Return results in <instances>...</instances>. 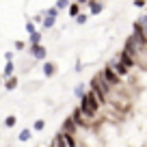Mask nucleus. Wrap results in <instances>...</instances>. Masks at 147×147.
<instances>
[{"label": "nucleus", "mask_w": 147, "mask_h": 147, "mask_svg": "<svg viewBox=\"0 0 147 147\" xmlns=\"http://www.w3.org/2000/svg\"><path fill=\"white\" fill-rule=\"evenodd\" d=\"M11 74H15V63L13 61H7V65H5V69H2V78H7V76H11Z\"/></svg>", "instance_id": "14"}, {"label": "nucleus", "mask_w": 147, "mask_h": 147, "mask_svg": "<svg viewBox=\"0 0 147 147\" xmlns=\"http://www.w3.org/2000/svg\"><path fill=\"white\" fill-rule=\"evenodd\" d=\"M84 93H87V87H84V84H76V87H74V95L78 97V100L84 95Z\"/></svg>", "instance_id": "18"}, {"label": "nucleus", "mask_w": 147, "mask_h": 147, "mask_svg": "<svg viewBox=\"0 0 147 147\" xmlns=\"http://www.w3.org/2000/svg\"><path fill=\"white\" fill-rule=\"evenodd\" d=\"M61 141H63V145H69V147L76 145V141H74V136L69 132H61Z\"/></svg>", "instance_id": "15"}, {"label": "nucleus", "mask_w": 147, "mask_h": 147, "mask_svg": "<svg viewBox=\"0 0 147 147\" xmlns=\"http://www.w3.org/2000/svg\"><path fill=\"white\" fill-rule=\"evenodd\" d=\"M74 20H76V22H78V24H87L89 15H87V13H78V15H76V18H74Z\"/></svg>", "instance_id": "25"}, {"label": "nucleus", "mask_w": 147, "mask_h": 147, "mask_svg": "<svg viewBox=\"0 0 147 147\" xmlns=\"http://www.w3.org/2000/svg\"><path fill=\"white\" fill-rule=\"evenodd\" d=\"M69 2H71V0H56V9H59V11H65V9H67V7H69Z\"/></svg>", "instance_id": "21"}, {"label": "nucleus", "mask_w": 147, "mask_h": 147, "mask_svg": "<svg viewBox=\"0 0 147 147\" xmlns=\"http://www.w3.org/2000/svg\"><path fill=\"white\" fill-rule=\"evenodd\" d=\"M80 110H82V115L84 117H89V119H93V117L97 115V108H100V102L95 100V95H93L91 91L89 93H84L82 97H80V106H78Z\"/></svg>", "instance_id": "1"}, {"label": "nucleus", "mask_w": 147, "mask_h": 147, "mask_svg": "<svg viewBox=\"0 0 147 147\" xmlns=\"http://www.w3.org/2000/svg\"><path fill=\"white\" fill-rule=\"evenodd\" d=\"M136 24H138V26H141V30H143V32H145V35H147V13H143L141 18L136 20Z\"/></svg>", "instance_id": "17"}, {"label": "nucleus", "mask_w": 147, "mask_h": 147, "mask_svg": "<svg viewBox=\"0 0 147 147\" xmlns=\"http://www.w3.org/2000/svg\"><path fill=\"white\" fill-rule=\"evenodd\" d=\"M119 61L125 65L128 69H132L134 65H136V56L134 54H130V52H125V50H121V54H119Z\"/></svg>", "instance_id": "5"}, {"label": "nucleus", "mask_w": 147, "mask_h": 147, "mask_svg": "<svg viewBox=\"0 0 147 147\" xmlns=\"http://www.w3.org/2000/svg\"><path fill=\"white\" fill-rule=\"evenodd\" d=\"M13 48H15L18 52H22L24 48H26V43H24V41H15V43H13Z\"/></svg>", "instance_id": "27"}, {"label": "nucleus", "mask_w": 147, "mask_h": 147, "mask_svg": "<svg viewBox=\"0 0 147 147\" xmlns=\"http://www.w3.org/2000/svg\"><path fill=\"white\" fill-rule=\"evenodd\" d=\"M87 7H89V13L91 15H100L102 11H104V5H102L100 0H89Z\"/></svg>", "instance_id": "8"}, {"label": "nucleus", "mask_w": 147, "mask_h": 147, "mask_svg": "<svg viewBox=\"0 0 147 147\" xmlns=\"http://www.w3.org/2000/svg\"><path fill=\"white\" fill-rule=\"evenodd\" d=\"M65 11H67V13L71 15V18H76V15L80 13V5H78V2H69V7H67Z\"/></svg>", "instance_id": "16"}, {"label": "nucleus", "mask_w": 147, "mask_h": 147, "mask_svg": "<svg viewBox=\"0 0 147 147\" xmlns=\"http://www.w3.org/2000/svg\"><path fill=\"white\" fill-rule=\"evenodd\" d=\"M43 128H46V121L43 119H37L35 123H32V130H35V132H41Z\"/></svg>", "instance_id": "22"}, {"label": "nucleus", "mask_w": 147, "mask_h": 147, "mask_svg": "<svg viewBox=\"0 0 147 147\" xmlns=\"http://www.w3.org/2000/svg\"><path fill=\"white\" fill-rule=\"evenodd\" d=\"M69 117L74 119V123L78 125V128H80V125H84V115H82V110H80V108H74V113Z\"/></svg>", "instance_id": "12"}, {"label": "nucleus", "mask_w": 147, "mask_h": 147, "mask_svg": "<svg viewBox=\"0 0 147 147\" xmlns=\"http://www.w3.org/2000/svg\"><path fill=\"white\" fill-rule=\"evenodd\" d=\"M63 132H69V134H76V132H78V125L74 123L71 117H67V119L63 121Z\"/></svg>", "instance_id": "11"}, {"label": "nucleus", "mask_w": 147, "mask_h": 147, "mask_svg": "<svg viewBox=\"0 0 147 147\" xmlns=\"http://www.w3.org/2000/svg\"><path fill=\"white\" fill-rule=\"evenodd\" d=\"M15 123H18V117H15V115H9V117L5 119V125H7V128H13Z\"/></svg>", "instance_id": "24"}, {"label": "nucleus", "mask_w": 147, "mask_h": 147, "mask_svg": "<svg viewBox=\"0 0 147 147\" xmlns=\"http://www.w3.org/2000/svg\"><path fill=\"white\" fill-rule=\"evenodd\" d=\"M0 87H2V76H0Z\"/></svg>", "instance_id": "31"}, {"label": "nucleus", "mask_w": 147, "mask_h": 147, "mask_svg": "<svg viewBox=\"0 0 147 147\" xmlns=\"http://www.w3.org/2000/svg\"><path fill=\"white\" fill-rule=\"evenodd\" d=\"M28 54H30L35 61H46L48 50H46V46H41V43H28Z\"/></svg>", "instance_id": "3"}, {"label": "nucleus", "mask_w": 147, "mask_h": 147, "mask_svg": "<svg viewBox=\"0 0 147 147\" xmlns=\"http://www.w3.org/2000/svg\"><path fill=\"white\" fill-rule=\"evenodd\" d=\"M54 74H56V63L46 61V63H43V76H46V78H52Z\"/></svg>", "instance_id": "10"}, {"label": "nucleus", "mask_w": 147, "mask_h": 147, "mask_svg": "<svg viewBox=\"0 0 147 147\" xmlns=\"http://www.w3.org/2000/svg\"><path fill=\"white\" fill-rule=\"evenodd\" d=\"M13 56H15L13 50H7V52H5V59H7V61H13Z\"/></svg>", "instance_id": "28"}, {"label": "nucleus", "mask_w": 147, "mask_h": 147, "mask_svg": "<svg viewBox=\"0 0 147 147\" xmlns=\"http://www.w3.org/2000/svg\"><path fill=\"white\" fill-rule=\"evenodd\" d=\"M123 50L136 56V54H138V50H141V46L136 43V39H134V37H128V39H125V46H123Z\"/></svg>", "instance_id": "7"}, {"label": "nucleus", "mask_w": 147, "mask_h": 147, "mask_svg": "<svg viewBox=\"0 0 147 147\" xmlns=\"http://www.w3.org/2000/svg\"><path fill=\"white\" fill-rule=\"evenodd\" d=\"M134 7H138V9H143V7H145V0H134Z\"/></svg>", "instance_id": "29"}, {"label": "nucleus", "mask_w": 147, "mask_h": 147, "mask_svg": "<svg viewBox=\"0 0 147 147\" xmlns=\"http://www.w3.org/2000/svg\"><path fill=\"white\" fill-rule=\"evenodd\" d=\"M32 30H37V28H35V22H32V20H28V22H26V32L30 35Z\"/></svg>", "instance_id": "26"}, {"label": "nucleus", "mask_w": 147, "mask_h": 147, "mask_svg": "<svg viewBox=\"0 0 147 147\" xmlns=\"http://www.w3.org/2000/svg\"><path fill=\"white\" fill-rule=\"evenodd\" d=\"M18 76L15 74H11V76H7V78H2V87L7 89V91H15L18 89Z\"/></svg>", "instance_id": "6"}, {"label": "nucleus", "mask_w": 147, "mask_h": 147, "mask_svg": "<svg viewBox=\"0 0 147 147\" xmlns=\"http://www.w3.org/2000/svg\"><path fill=\"white\" fill-rule=\"evenodd\" d=\"M132 37L136 39V43H138L141 48H147V35H145V32L141 30V26H138L136 22L132 24Z\"/></svg>", "instance_id": "4"}, {"label": "nucleus", "mask_w": 147, "mask_h": 147, "mask_svg": "<svg viewBox=\"0 0 147 147\" xmlns=\"http://www.w3.org/2000/svg\"><path fill=\"white\" fill-rule=\"evenodd\" d=\"M110 67L115 69V71H117V74H119V76H128V71H130V69H128V67H125V65H123V63H121V61H119V59H113V61H110Z\"/></svg>", "instance_id": "9"}, {"label": "nucleus", "mask_w": 147, "mask_h": 147, "mask_svg": "<svg viewBox=\"0 0 147 147\" xmlns=\"http://www.w3.org/2000/svg\"><path fill=\"white\" fill-rule=\"evenodd\" d=\"M76 2H78V5H80V7H82V5H87L89 0H76Z\"/></svg>", "instance_id": "30"}, {"label": "nucleus", "mask_w": 147, "mask_h": 147, "mask_svg": "<svg viewBox=\"0 0 147 147\" xmlns=\"http://www.w3.org/2000/svg\"><path fill=\"white\" fill-rule=\"evenodd\" d=\"M54 24H56V18H50V15H43V18H41V28H43V30L54 28Z\"/></svg>", "instance_id": "13"}, {"label": "nucleus", "mask_w": 147, "mask_h": 147, "mask_svg": "<svg viewBox=\"0 0 147 147\" xmlns=\"http://www.w3.org/2000/svg\"><path fill=\"white\" fill-rule=\"evenodd\" d=\"M28 43H41V32L32 30V32H30V37H28Z\"/></svg>", "instance_id": "19"}, {"label": "nucleus", "mask_w": 147, "mask_h": 147, "mask_svg": "<svg viewBox=\"0 0 147 147\" xmlns=\"http://www.w3.org/2000/svg\"><path fill=\"white\" fill-rule=\"evenodd\" d=\"M18 138H20V141H22V143H26V141H30V130H22V132H20L18 134Z\"/></svg>", "instance_id": "20"}, {"label": "nucleus", "mask_w": 147, "mask_h": 147, "mask_svg": "<svg viewBox=\"0 0 147 147\" xmlns=\"http://www.w3.org/2000/svg\"><path fill=\"white\" fill-rule=\"evenodd\" d=\"M102 76H104V80L110 84V87H119V84H121V76H119L113 67H110V65L102 69Z\"/></svg>", "instance_id": "2"}, {"label": "nucleus", "mask_w": 147, "mask_h": 147, "mask_svg": "<svg viewBox=\"0 0 147 147\" xmlns=\"http://www.w3.org/2000/svg\"><path fill=\"white\" fill-rule=\"evenodd\" d=\"M59 13H61V11L56 9V7H48V9L43 11V15H50V18H56V15H59Z\"/></svg>", "instance_id": "23"}]
</instances>
